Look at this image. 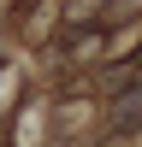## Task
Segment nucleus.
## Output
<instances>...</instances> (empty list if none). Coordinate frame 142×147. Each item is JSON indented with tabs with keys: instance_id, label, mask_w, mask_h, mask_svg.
Here are the masks:
<instances>
[{
	"instance_id": "obj_1",
	"label": "nucleus",
	"mask_w": 142,
	"mask_h": 147,
	"mask_svg": "<svg viewBox=\"0 0 142 147\" xmlns=\"http://www.w3.org/2000/svg\"><path fill=\"white\" fill-rule=\"evenodd\" d=\"M136 47H142V18H136V24H130V30H124V35H118V41H113V47H106V53H113V59H130V53H136Z\"/></svg>"
}]
</instances>
